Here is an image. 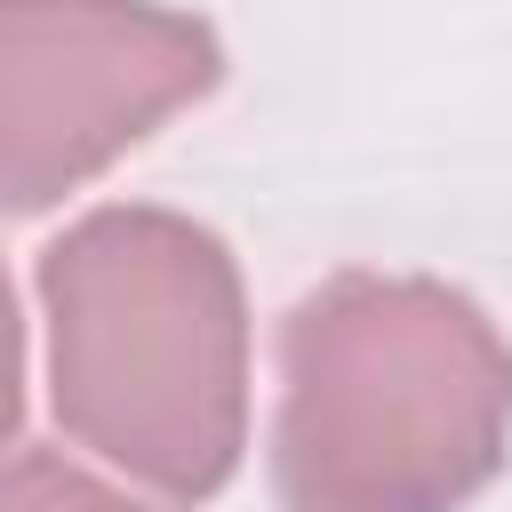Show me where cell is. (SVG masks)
Instances as JSON below:
<instances>
[{
	"instance_id": "6da1fadb",
	"label": "cell",
	"mask_w": 512,
	"mask_h": 512,
	"mask_svg": "<svg viewBox=\"0 0 512 512\" xmlns=\"http://www.w3.org/2000/svg\"><path fill=\"white\" fill-rule=\"evenodd\" d=\"M512 424V344L440 280L344 272L288 312L272 480L288 512H456Z\"/></svg>"
},
{
	"instance_id": "7a4b0ae2",
	"label": "cell",
	"mask_w": 512,
	"mask_h": 512,
	"mask_svg": "<svg viewBox=\"0 0 512 512\" xmlns=\"http://www.w3.org/2000/svg\"><path fill=\"white\" fill-rule=\"evenodd\" d=\"M56 416L136 480L208 496L240 464L248 320L216 232L168 208H104L40 256Z\"/></svg>"
},
{
	"instance_id": "3957f363",
	"label": "cell",
	"mask_w": 512,
	"mask_h": 512,
	"mask_svg": "<svg viewBox=\"0 0 512 512\" xmlns=\"http://www.w3.org/2000/svg\"><path fill=\"white\" fill-rule=\"evenodd\" d=\"M216 80V32L152 0H0V208H48Z\"/></svg>"
},
{
	"instance_id": "277c9868",
	"label": "cell",
	"mask_w": 512,
	"mask_h": 512,
	"mask_svg": "<svg viewBox=\"0 0 512 512\" xmlns=\"http://www.w3.org/2000/svg\"><path fill=\"white\" fill-rule=\"evenodd\" d=\"M0 512H144V504H128L120 488L72 472L64 456H16L0 472Z\"/></svg>"
},
{
	"instance_id": "5b68a950",
	"label": "cell",
	"mask_w": 512,
	"mask_h": 512,
	"mask_svg": "<svg viewBox=\"0 0 512 512\" xmlns=\"http://www.w3.org/2000/svg\"><path fill=\"white\" fill-rule=\"evenodd\" d=\"M24 336H16V296H8V272H0V440H8V424H16V408H24Z\"/></svg>"
}]
</instances>
